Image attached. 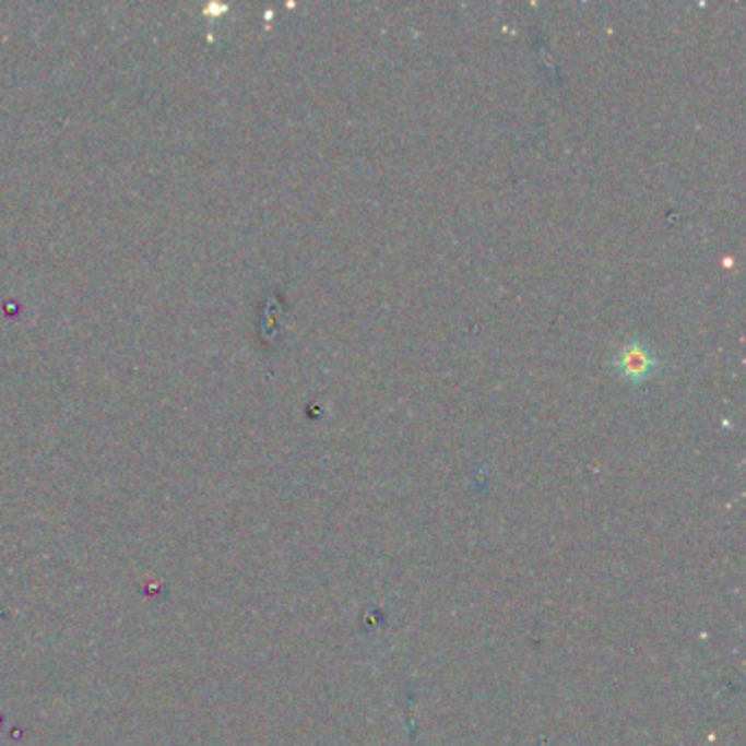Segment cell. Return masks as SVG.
<instances>
[{
	"instance_id": "6da1fadb",
	"label": "cell",
	"mask_w": 746,
	"mask_h": 746,
	"mask_svg": "<svg viewBox=\"0 0 746 746\" xmlns=\"http://www.w3.org/2000/svg\"><path fill=\"white\" fill-rule=\"evenodd\" d=\"M615 368L630 381H641L646 379L652 368H654V357L652 353L639 344V342H632L628 346H624L617 357H615Z\"/></svg>"
}]
</instances>
